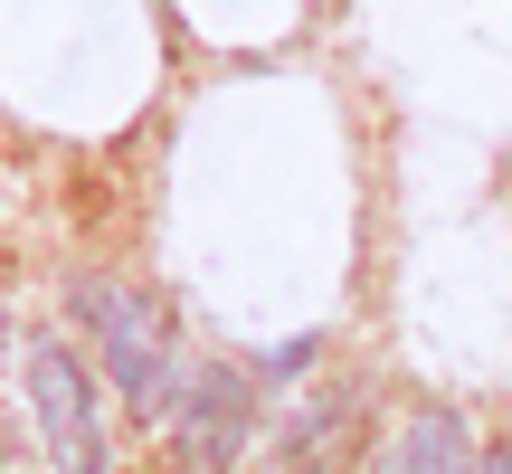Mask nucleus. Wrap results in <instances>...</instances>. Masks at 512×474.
<instances>
[{"label": "nucleus", "instance_id": "f257e3e1", "mask_svg": "<svg viewBox=\"0 0 512 474\" xmlns=\"http://www.w3.org/2000/svg\"><path fill=\"white\" fill-rule=\"evenodd\" d=\"M76 313H86V332H95V361H105V380L124 389L133 408H171L181 399V351H171V332H162V313L143 304L133 285H76Z\"/></svg>", "mask_w": 512, "mask_h": 474}, {"label": "nucleus", "instance_id": "f03ea898", "mask_svg": "<svg viewBox=\"0 0 512 474\" xmlns=\"http://www.w3.org/2000/svg\"><path fill=\"white\" fill-rule=\"evenodd\" d=\"M29 408H38V437H48L57 474H105V427H95V389L76 370V351L29 342Z\"/></svg>", "mask_w": 512, "mask_h": 474}, {"label": "nucleus", "instance_id": "7ed1b4c3", "mask_svg": "<svg viewBox=\"0 0 512 474\" xmlns=\"http://www.w3.org/2000/svg\"><path fill=\"white\" fill-rule=\"evenodd\" d=\"M370 474H484V465L465 456L456 408H408V418L389 427V446L370 456Z\"/></svg>", "mask_w": 512, "mask_h": 474}, {"label": "nucleus", "instance_id": "20e7f679", "mask_svg": "<svg viewBox=\"0 0 512 474\" xmlns=\"http://www.w3.org/2000/svg\"><path fill=\"white\" fill-rule=\"evenodd\" d=\"M238 437H247V389L228 380V370H200V380H190V418H181L190 465H228Z\"/></svg>", "mask_w": 512, "mask_h": 474}, {"label": "nucleus", "instance_id": "39448f33", "mask_svg": "<svg viewBox=\"0 0 512 474\" xmlns=\"http://www.w3.org/2000/svg\"><path fill=\"white\" fill-rule=\"evenodd\" d=\"M484 474H512V456H494V465H484Z\"/></svg>", "mask_w": 512, "mask_h": 474}]
</instances>
